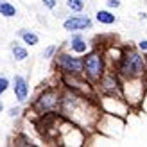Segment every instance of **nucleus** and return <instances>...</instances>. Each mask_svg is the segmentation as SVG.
Here are the masks:
<instances>
[{
  "label": "nucleus",
  "instance_id": "obj_2",
  "mask_svg": "<svg viewBox=\"0 0 147 147\" xmlns=\"http://www.w3.org/2000/svg\"><path fill=\"white\" fill-rule=\"evenodd\" d=\"M61 100H63V97L59 95V92L54 90V88H47V90H43L40 93V97L34 100L32 108H34V111H38L40 115L52 113L61 106Z\"/></svg>",
  "mask_w": 147,
  "mask_h": 147
},
{
  "label": "nucleus",
  "instance_id": "obj_13",
  "mask_svg": "<svg viewBox=\"0 0 147 147\" xmlns=\"http://www.w3.org/2000/svg\"><path fill=\"white\" fill-rule=\"evenodd\" d=\"M67 7L74 13H81L84 9V0H67Z\"/></svg>",
  "mask_w": 147,
  "mask_h": 147
},
{
  "label": "nucleus",
  "instance_id": "obj_19",
  "mask_svg": "<svg viewBox=\"0 0 147 147\" xmlns=\"http://www.w3.org/2000/svg\"><path fill=\"white\" fill-rule=\"evenodd\" d=\"M108 5L109 7H119L120 5V0H108Z\"/></svg>",
  "mask_w": 147,
  "mask_h": 147
},
{
  "label": "nucleus",
  "instance_id": "obj_9",
  "mask_svg": "<svg viewBox=\"0 0 147 147\" xmlns=\"http://www.w3.org/2000/svg\"><path fill=\"white\" fill-rule=\"evenodd\" d=\"M0 14L5 18H13V16H16V7L9 4L7 0H0Z\"/></svg>",
  "mask_w": 147,
  "mask_h": 147
},
{
  "label": "nucleus",
  "instance_id": "obj_20",
  "mask_svg": "<svg viewBox=\"0 0 147 147\" xmlns=\"http://www.w3.org/2000/svg\"><path fill=\"white\" fill-rule=\"evenodd\" d=\"M2 109H4V104H2V100H0V111H2Z\"/></svg>",
  "mask_w": 147,
  "mask_h": 147
},
{
  "label": "nucleus",
  "instance_id": "obj_16",
  "mask_svg": "<svg viewBox=\"0 0 147 147\" xmlns=\"http://www.w3.org/2000/svg\"><path fill=\"white\" fill-rule=\"evenodd\" d=\"M43 5H47L49 9H54V7L57 5V2L56 0H43Z\"/></svg>",
  "mask_w": 147,
  "mask_h": 147
},
{
  "label": "nucleus",
  "instance_id": "obj_12",
  "mask_svg": "<svg viewBox=\"0 0 147 147\" xmlns=\"http://www.w3.org/2000/svg\"><path fill=\"white\" fill-rule=\"evenodd\" d=\"M11 52H13V56H14V59L16 61H24V59H27V50L24 49V47H20V45H13L11 47Z\"/></svg>",
  "mask_w": 147,
  "mask_h": 147
},
{
  "label": "nucleus",
  "instance_id": "obj_18",
  "mask_svg": "<svg viewBox=\"0 0 147 147\" xmlns=\"http://www.w3.org/2000/svg\"><path fill=\"white\" fill-rule=\"evenodd\" d=\"M138 49H140L142 52H147V40H142L140 43H138Z\"/></svg>",
  "mask_w": 147,
  "mask_h": 147
},
{
  "label": "nucleus",
  "instance_id": "obj_5",
  "mask_svg": "<svg viewBox=\"0 0 147 147\" xmlns=\"http://www.w3.org/2000/svg\"><path fill=\"white\" fill-rule=\"evenodd\" d=\"M99 86L100 90L104 92L106 95H115V97H122V83H120V76L119 72H109V74H104L102 76V79L99 81Z\"/></svg>",
  "mask_w": 147,
  "mask_h": 147
},
{
  "label": "nucleus",
  "instance_id": "obj_1",
  "mask_svg": "<svg viewBox=\"0 0 147 147\" xmlns=\"http://www.w3.org/2000/svg\"><path fill=\"white\" fill-rule=\"evenodd\" d=\"M147 70V59L135 49H126L120 54L119 59V76L122 79H133V77H144Z\"/></svg>",
  "mask_w": 147,
  "mask_h": 147
},
{
  "label": "nucleus",
  "instance_id": "obj_17",
  "mask_svg": "<svg viewBox=\"0 0 147 147\" xmlns=\"http://www.w3.org/2000/svg\"><path fill=\"white\" fill-rule=\"evenodd\" d=\"M18 115H20V108H11L9 109V117L14 119V117H18Z\"/></svg>",
  "mask_w": 147,
  "mask_h": 147
},
{
  "label": "nucleus",
  "instance_id": "obj_4",
  "mask_svg": "<svg viewBox=\"0 0 147 147\" xmlns=\"http://www.w3.org/2000/svg\"><path fill=\"white\" fill-rule=\"evenodd\" d=\"M54 57H56V67L63 74H72V76H83L84 74V59H81V57L67 52H59Z\"/></svg>",
  "mask_w": 147,
  "mask_h": 147
},
{
  "label": "nucleus",
  "instance_id": "obj_10",
  "mask_svg": "<svg viewBox=\"0 0 147 147\" xmlns=\"http://www.w3.org/2000/svg\"><path fill=\"white\" fill-rule=\"evenodd\" d=\"M97 22L99 24H104V25H111V24H115L117 22V18H115V14H111L109 11H97Z\"/></svg>",
  "mask_w": 147,
  "mask_h": 147
},
{
  "label": "nucleus",
  "instance_id": "obj_8",
  "mask_svg": "<svg viewBox=\"0 0 147 147\" xmlns=\"http://www.w3.org/2000/svg\"><path fill=\"white\" fill-rule=\"evenodd\" d=\"M68 45H70V49H72L76 54H84L86 50H88V43L84 41V38H83L81 34L72 36V40L68 41Z\"/></svg>",
  "mask_w": 147,
  "mask_h": 147
},
{
  "label": "nucleus",
  "instance_id": "obj_6",
  "mask_svg": "<svg viewBox=\"0 0 147 147\" xmlns=\"http://www.w3.org/2000/svg\"><path fill=\"white\" fill-rule=\"evenodd\" d=\"M93 22L88 16H70L63 22V29L68 32H76V31H84V29H92Z\"/></svg>",
  "mask_w": 147,
  "mask_h": 147
},
{
  "label": "nucleus",
  "instance_id": "obj_7",
  "mask_svg": "<svg viewBox=\"0 0 147 147\" xmlns=\"http://www.w3.org/2000/svg\"><path fill=\"white\" fill-rule=\"evenodd\" d=\"M13 90H14V95H16L18 102H25L27 97H29V84H27L25 77L14 76V79H13Z\"/></svg>",
  "mask_w": 147,
  "mask_h": 147
},
{
  "label": "nucleus",
  "instance_id": "obj_15",
  "mask_svg": "<svg viewBox=\"0 0 147 147\" xmlns=\"http://www.w3.org/2000/svg\"><path fill=\"white\" fill-rule=\"evenodd\" d=\"M7 88H9V79L2 76V77H0V95L5 93V92H7Z\"/></svg>",
  "mask_w": 147,
  "mask_h": 147
},
{
  "label": "nucleus",
  "instance_id": "obj_14",
  "mask_svg": "<svg viewBox=\"0 0 147 147\" xmlns=\"http://www.w3.org/2000/svg\"><path fill=\"white\" fill-rule=\"evenodd\" d=\"M56 50H57V47H56V45H50V47H47L45 50H43V54H41V56L49 59V57H52V56L56 54Z\"/></svg>",
  "mask_w": 147,
  "mask_h": 147
},
{
  "label": "nucleus",
  "instance_id": "obj_3",
  "mask_svg": "<svg viewBox=\"0 0 147 147\" xmlns=\"http://www.w3.org/2000/svg\"><path fill=\"white\" fill-rule=\"evenodd\" d=\"M83 76L90 81V83H99L102 79V76H104V57H102V54H99L97 50L86 54Z\"/></svg>",
  "mask_w": 147,
  "mask_h": 147
},
{
  "label": "nucleus",
  "instance_id": "obj_11",
  "mask_svg": "<svg viewBox=\"0 0 147 147\" xmlns=\"http://www.w3.org/2000/svg\"><path fill=\"white\" fill-rule=\"evenodd\" d=\"M20 36H22V40H24V43H29L31 47L38 45V41H40V38L31 31H20Z\"/></svg>",
  "mask_w": 147,
  "mask_h": 147
}]
</instances>
